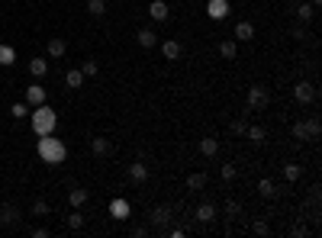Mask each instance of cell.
<instances>
[{
  "instance_id": "9a60e30c",
  "label": "cell",
  "mask_w": 322,
  "mask_h": 238,
  "mask_svg": "<svg viewBox=\"0 0 322 238\" xmlns=\"http://www.w3.org/2000/svg\"><path fill=\"white\" fill-rule=\"evenodd\" d=\"M29 74L32 78H45V74H49V61L45 58H32L29 61Z\"/></svg>"
},
{
  "instance_id": "277c9868",
  "label": "cell",
  "mask_w": 322,
  "mask_h": 238,
  "mask_svg": "<svg viewBox=\"0 0 322 238\" xmlns=\"http://www.w3.org/2000/svg\"><path fill=\"white\" fill-rule=\"evenodd\" d=\"M293 97H297V103H313V100H316V87L310 84V80H300L297 87H293Z\"/></svg>"
},
{
  "instance_id": "f1b7e54d",
  "label": "cell",
  "mask_w": 322,
  "mask_h": 238,
  "mask_svg": "<svg viewBox=\"0 0 322 238\" xmlns=\"http://www.w3.org/2000/svg\"><path fill=\"white\" fill-rule=\"evenodd\" d=\"M303 126H306V135H310V142L319 139V132H322V122H319V119H310V122H303Z\"/></svg>"
},
{
  "instance_id": "d6986e66",
  "label": "cell",
  "mask_w": 322,
  "mask_h": 238,
  "mask_svg": "<svg viewBox=\"0 0 322 238\" xmlns=\"http://www.w3.org/2000/svg\"><path fill=\"white\" fill-rule=\"evenodd\" d=\"M65 80H68V87H71V90H78V87L84 84V74H81V68H71V71L65 74Z\"/></svg>"
},
{
  "instance_id": "484cf974",
  "label": "cell",
  "mask_w": 322,
  "mask_h": 238,
  "mask_svg": "<svg viewBox=\"0 0 322 238\" xmlns=\"http://www.w3.org/2000/svg\"><path fill=\"white\" fill-rule=\"evenodd\" d=\"M284 177L287 180H300V177H303V167H300V164H284Z\"/></svg>"
},
{
  "instance_id": "4fadbf2b",
  "label": "cell",
  "mask_w": 322,
  "mask_h": 238,
  "mask_svg": "<svg viewBox=\"0 0 322 238\" xmlns=\"http://www.w3.org/2000/svg\"><path fill=\"white\" fill-rule=\"evenodd\" d=\"M135 42H139L142 49H155V45H158V36H155L152 29H139V36H135Z\"/></svg>"
},
{
  "instance_id": "ac0fdd59",
  "label": "cell",
  "mask_w": 322,
  "mask_h": 238,
  "mask_svg": "<svg viewBox=\"0 0 322 238\" xmlns=\"http://www.w3.org/2000/svg\"><path fill=\"white\" fill-rule=\"evenodd\" d=\"M216 152H219V142L216 139H200V155H203V158H213Z\"/></svg>"
},
{
  "instance_id": "603a6c76",
  "label": "cell",
  "mask_w": 322,
  "mask_h": 238,
  "mask_svg": "<svg viewBox=\"0 0 322 238\" xmlns=\"http://www.w3.org/2000/svg\"><path fill=\"white\" fill-rule=\"evenodd\" d=\"M13 61H16V52H13V45H0V65L10 68Z\"/></svg>"
},
{
  "instance_id": "7a4b0ae2",
  "label": "cell",
  "mask_w": 322,
  "mask_h": 238,
  "mask_svg": "<svg viewBox=\"0 0 322 238\" xmlns=\"http://www.w3.org/2000/svg\"><path fill=\"white\" fill-rule=\"evenodd\" d=\"M32 132L36 135H52L55 132V126H58V113L52 110V106H32Z\"/></svg>"
},
{
  "instance_id": "5b68a950",
  "label": "cell",
  "mask_w": 322,
  "mask_h": 238,
  "mask_svg": "<svg viewBox=\"0 0 322 238\" xmlns=\"http://www.w3.org/2000/svg\"><path fill=\"white\" fill-rule=\"evenodd\" d=\"M129 213H132V206H129L126 200H119V196H116V200H109V216H113V219L126 222V219H129Z\"/></svg>"
},
{
  "instance_id": "cb8c5ba5",
  "label": "cell",
  "mask_w": 322,
  "mask_h": 238,
  "mask_svg": "<svg viewBox=\"0 0 322 238\" xmlns=\"http://www.w3.org/2000/svg\"><path fill=\"white\" fill-rule=\"evenodd\" d=\"M187 187L190 190H203V187H207V174H203V171L190 174V177H187Z\"/></svg>"
},
{
  "instance_id": "ffe728a7",
  "label": "cell",
  "mask_w": 322,
  "mask_h": 238,
  "mask_svg": "<svg viewBox=\"0 0 322 238\" xmlns=\"http://www.w3.org/2000/svg\"><path fill=\"white\" fill-rule=\"evenodd\" d=\"M245 139H251L255 145H261V142L268 139V132H264L261 126H248V129H245Z\"/></svg>"
},
{
  "instance_id": "6da1fadb",
  "label": "cell",
  "mask_w": 322,
  "mask_h": 238,
  "mask_svg": "<svg viewBox=\"0 0 322 238\" xmlns=\"http://www.w3.org/2000/svg\"><path fill=\"white\" fill-rule=\"evenodd\" d=\"M36 152H39V158H42L45 164H65V158H68V148H65V142L52 139V135H39V145H36Z\"/></svg>"
},
{
  "instance_id": "ba28073f",
  "label": "cell",
  "mask_w": 322,
  "mask_h": 238,
  "mask_svg": "<svg viewBox=\"0 0 322 238\" xmlns=\"http://www.w3.org/2000/svg\"><path fill=\"white\" fill-rule=\"evenodd\" d=\"M129 180L132 183H145L148 180V164L145 161H132V164H129Z\"/></svg>"
},
{
  "instance_id": "8d00e7d4",
  "label": "cell",
  "mask_w": 322,
  "mask_h": 238,
  "mask_svg": "<svg viewBox=\"0 0 322 238\" xmlns=\"http://www.w3.org/2000/svg\"><path fill=\"white\" fill-rule=\"evenodd\" d=\"M81 74H84V78H94V74H97V61H84V65H81Z\"/></svg>"
},
{
  "instance_id": "e0dca14e",
  "label": "cell",
  "mask_w": 322,
  "mask_h": 238,
  "mask_svg": "<svg viewBox=\"0 0 322 238\" xmlns=\"http://www.w3.org/2000/svg\"><path fill=\"white\" fill-rule=\"evenodd\" d=\"M65 52H68L65 39H58V36H55V39H49V55H52V58H61Z\"/></svg>"
},
{
  "instance_id": "f35d334b",
  "label": "cell",
  "mask_w": 322,
  "mask_h": 238,
  "mask_svg": "<svg viewBox=\"0 0 322 238\" xmlns=\"http://www.w3.org/2000/svg\"><path fill=\"white\" fill-rule=\"evenodd\" d=\"M225 213H229V216H238V203L235 200H225Z\"/></svg>"
},
{
  "instance_id": "d4e9b609",
  "label": "cell",
  "mask_w": 322,
  "mask_h": 238,
  "mask_svg": "<svg viewBox=\"0 0 322 238\" xmlns=\"http://www.w3.org/2000/svg\"><path fill=\"white\" fill-rule=\"evenodd\" d=\"M168 219H171V209H168V206H158V209L152 213V226H164Z\"/></svg>"
},
{
  "instance_id": "83f0119b",
  "label": "cell",
  "mask_w": 322,
  "mask_h": 238,
  "mask_svg": "<svg viewBox=\"0 0 322 238\" xmlns=\"http://www.w3.org/2000/svg\"><path fill=\"white\" fill-rule=\"evenodd\" d=\"M29 113H32L29 103H13V106H10V116H13V119H23V116H29Z\"/></svg>"
},
{
  "instance_id": "5bb4252c",
  "label": "cell",
  "mask_w": 322,
  "mask_h": 238,
  "mask_svg": "<svg viewBox=\"0 0 322 238\" xmlns=\"http://www.w3.org/2000/svg\"><path fill=\"white\" fill-rule=\"evenodd\" d=\"M219 55L232 61V58L238 55V42H235V39H222V42H219Z\"/></svg>"
},
{
  "instance_id": "8fae6325",
  "label": "cell",
  "mask_w": 322,
  "mask_h": 238,
  "mask_svg": "<svg viewBox=\"0 0 322 238\" xmlns=\"http://www.w3.org/2000/svg\"><path fill=\"white\" fill-rule=\"evenodd\" d=\"M91 200V193H87V190H81V187H74V190H68V203H71L74 209H81L84 206V203Z\"/></svg>"
},
{
  "instance_id": "2e32d148",
  "label": "cell",
  "mask_w": 322,
  "mask_h": 238,
  "mask_svg": "<svg viewBox=\"0 0 322 238\" xmlns=\"http://www.w3.org/2000/svg\"><path fill=\"white\" fill-rule=\"evenodd\" d=\"M213 219H216V206H213V203L197 206V222H213Z\"/></svg>"
},
{
  "instance_id": "d6a6232c",
  "label": "cell",
  "mask_w": 322,
  "mask_h": 238,
  "mask_svg": "<svg viewBox=\"0 0 322 238\" xmlns=\"http://www.w3.org/2000/svg\"><path fill=\"white\" fill-rule=\"evenodd\" d=\"M313 13H316V10H313V6H310V3H300V10H297V16H300V19H303V23H310V19H313Z\"/></svg>"
},
{
  "instance_id": "7c38bea8",
  "label": "cell",
  "mask_w": 322,
  "mask_h": 238,
  "mask_svg": "<svg viewBox=\"0 0 322 238\" xmlns=\"http://www.w3.org/2000/svg\"><path fill=\"white\" fill-rule=\"evenodd\" d=\"M148 13H152V19L164 23V19H168V3H164V0H152V3H148Z\"/></svg>"
},
{
  "instance_id": "9c48e42d",
  "label": "cell",
  "mask_w": 322,
  "mask_h": 238,
  "mask_svg": "<svg viewBox=\"0 0 322 238\" xmlns=\"http://www.w3.org/2000/svg\"><path fill=\"white\" fill-rule=\"evenodd\" d=\"M161 55L168 58V61H177L184 55V49H181V42H174V39H164L161 42Z\"/></svg>"
},
{
  "instance_id": "1f68e13d",
  "label": "cell",
  "mask_w": 322,
  "mask_h": 238,
  "mask_svg": "<svg viewBox=\"0 0 322 238\" xmlns=\"http://www.w3.org/2000/svg\"><path fill=\"white\" fill-rule=\"evenodd\" d=\"M49 213H52V209H49V203H45V200L32 203V216H49Z\"/></svg>"
},
{
  "instance_id": "30bf717a",
  "label": "cell",
  "mask_w": 322,
  "mask_h": 238,
  "mask_svg": "<svg viewBox=\"0 0 322 238\" xmlns=\"http://www.w3.org/2000/svg\"><path fill=\"white\" fill-rule=\"evenodd\" d=\"M255 39V26L248 23V19H242V23L235 26V42H251Z\"/></svg>"
},
{
  "instance_id": "836d02e7",
  "label": "cell",
  "mask_w": 322,
  "mask_h": 238,
  "mask_svg": "<svg viewBox=\"0 0 322 238\" xmlns=\"http://www.w3.org/2000/svg\"><path fill=\"white\" fill-rule=\"evenodd\" d=\"M245 129H248V122H245V119H235V122L229 126V132H232V135H245Z\"/></svg>"
},
{
  "instance_id": "e575fe53",
  "label": "cell",
  "mask_w": 322,
  "mask_h": 238,
  "mask_svg": "<svg viewBox=\"0 0 322 238\" xmlns=\"http://www.w3.org/2000/svg\"><path fill=\"white\" fill-rule=\"evenodd\" d=\"M251 232H255V235H271V226H268L264 219H258L255 226H251Z\"/></svg>"
},
{
  "instance_id": "8992f818",
  "label": "cell",
  "mask_w": 322,
  "mask_h": 238,
  "mask_svg": "<svg viewBox=\"0 0 322 238\" xmlns=\"http://www.w3.org/2000/svg\"><path fill=\"white\" fill-rule=\"evenodd\" d=\"M207 13H210V19H225L229 16V0H210L207 3Z\"/></svg>"
},
{
  "instance_id": "4316f807",
  "label": "cell",
  "mask_w": 322,
  "mask_h": 238,
  "mask_svg": "<svg viewBox=\"0 0 322 238\" xmlns=\"http://www.w3.org/2000/svg\"><path fill=\"white\" fill-rule=\"evenodd\" d=\"M16 219H19V213H16V209H10V206H3V209H0V222H3V226H13Z\"/></svg>"
},
{
  "instance_id": "74e56055",
  "label": "cell",
  "mask_w": 322,
  "mask_h": 238,
  "mask_svg": "<svg viewBox=\"0 0 322 238\" xmlns=\"http://www.w3.org/2000/svg\"><path fill=\"white\" fill-rule=\"evenodd\" d=\"M293 135H297V139H310V135H306V126H303V122H297V126H293Z\"/></svg>"
},
{
  "instance_id": "f546056e",
  "label": "cell",
  "mask_w": 322,
  "mask_h": 238,
  "mask_svg": "<svg viewBox=\"0 0 322 238\" xmlns=\"http://www.w3.org/2000/svg\"><path fill=\"white\" fill-rule=\"evenodd\" d=\"M68 229H71V232H78V229H84V216H81V213H71V216H68Z\"/></svg>"
},
{
  "instance_id": "4dcf8cb0",
  "label": "cell",
  "mask_w": 322,
  "mask_h": 238,
  "mask_svg": "<svg viewBox=\"0 0 322 238\" xmlns=\"http://www.w3.org/2000/svg\"><path fill=\"white\" fill-rule=\"evenodd\" d=\"M87 10H91L94 16H104V13H107V3H104V0H87Z\"/></svg>"
},
{
  "instance_id": "52a82bcc",
  "label": "cell",
  "mask_w": 322,
  "mask_h": 238,
  "mask_svg": "<svg viewBox=\"0 0 322 238\" xmlns=\"http://www.w3.org/2000/svg\"><path fill=\"white\" fill-rule=\"evenodd\" d=\"M26 103L29 106H42L45 103V87L42 84H29L26 87Z\"/></svg>"
},
{
  "instance_id": "3957f363",
  "label": "cell",
  "mask_w": 322,
  "mask_h": 238,
  "mask_svg": "<svg viewBox=\"0 0 322 238\" xmlns=\"http://www.w3.org/2000/svg\"><path fill=\"white\" fill-rule=\"evenodd\" d=\"M248 110L251 113H264L268 110V103H271V93L264 90V87H248Z\"/></svg>"
},
{
  "instance_id": "d590c367",
  "label": "cell",
  "mask_w": 322,
  "mask_h": 238,
  "mask_svg": "<svg viewBox=\"0 0 322 238\" xmlns=\"http://www.w3.org/2000/svg\"><path fill=\"white\" fill-rule=\"evenodd\" d=\"M238 177V171H235V164H222V180L229 183V180H235Z\"/></svg>"
},
{
  "instance_id": "7402d4cb",
  "label": "cell",
  "mask_w": 322,
  "mask_h": 238,
  "mask_svg": "<svg viewBox=\"0 0 322 238\" xmlns=\"http://www.w3.org/2000/svg\"><path fill=\"white\" fill-rule=\"evenodd\" d=\"M258 193H261L264 200H271V196L277 193V190H274V180L271 177H261V180H258Z\"/></svg>"
},
{
  "instance_id": "44dd1931",
  "label": "cell",
  "mask_w": 322,
  "mask_h": 238,
  "mask_svg": "<svg viewBox=\"0 0 322 238\" xmlns=\"http://www.w3.org/2000/svg\"><path fill=\"white\" fill-rule=\"evenodd\" d=\"M91 148H94V155H109V152H113V142H109V139H94Z\"/></svg>"
}]
</instances>
